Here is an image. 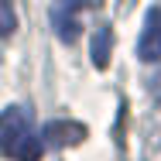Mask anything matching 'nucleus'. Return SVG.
<instances>
[{"instance_id":"7ed1b4c3","label":"nucleus","mask_w":161,"mask_h":161,"mask_svg":"<svg viewBox=\"0 0 161 161\" xmlns=\"http://www.w3.org/2000/svg\"><path fill=\"white\" fill-rule=\"evenodd\" d=\"M137 55L144 62L161 58V7H151L144 14V28H141V38H137Z\"/></svg>"},{"instance_id":"f257e3e1","label":"nucleus","mask_w":161,"mask_h":161,"mask_svg":"<svg viewBox=\"0 0 161 161\" xmlns=\"http://www.w3.org/2000/svg\"><path fill=\"white\" fill-rule=\"evenodd\" d=\"M0 154L14 161L41 158V137L31 134V117L24 106H7L0 113Z\"/></svg>"},{"instance_id":"20e7f679","label":"nucleus","mask_w":161,"mask_h":161,"mask_svg":"<svg viewBox=\"0 0 161 161\" xmlns=\"http://www.w3.org/2000/svg\"><path fill=\"white\" fill-rule=\"evenodd\" d=\"M45 141L52 147H75L86 141V127L79 120H48L45 124Z\"/></svg>"},{"instance_id":"39448f33","label":"nucleus","mask_w":161,"mask_h":161,"mask_svg":"<svg viewBox=\"0 0 161 161\" xmlns=\"http://www.w3.org/2000/svg\"><path fill=\"white\" fill-rule=\"evenodd\" d=\"M110 48H113V34H110V28H99L93 34V45H89V55H93V65L96 69H106L110 65Z\"/></svg>"},{"instance_id":"f03ea898","label":"nucleus","mask_w":161,"mask_h":161,"mask_svg":"<svg viewBox=\"0 0 161 161\" xmlns=\"http://www.w3.org/2000/svg\"><path fill=\"white\" fill-rule=\"evenodd\" d=\"M79 14H82V0H55V3H52V28L58 34V41L72 45V41L82 34Z\"/></svg>"},{"instance_id":"423d86ee","label":"nucleus","mask_w":161,"mask_h":161,"mask_svg":"<svg viewBox=\"0 0 161 161\" xmlns=\"http://www.w3.org/2000/svg\"><path fill=\"white\" fill-rule=\"evenodd\" d=\"M17 31V14H14V3L10 0H0V41L10 38Z\"/></svg>"}]
</instances>
